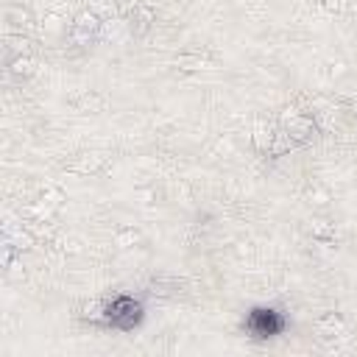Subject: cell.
<instances>
[{
  "instance_id": "1",
  "label": "cell",
  "mask_w": 357,
  "mask_h": 357,
  "mask_svg": "<svg viewBox=\"0 0 357 357\" xmlns=\"http://www.w3.org/2000/svg\"><path fill=\"white\" fill-rule=\"evenodd\" d=\"M248 326L257 337H268V335H276L282 329V318L273 310H257V312H251Z\"/></svg>"
}]
</instances>
